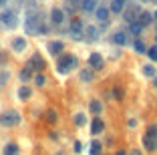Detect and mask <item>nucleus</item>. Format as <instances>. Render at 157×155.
Wrapping results in <instances>:
<instances>
[{"label":"nucleus","instance_id":"35","mask_svg":"<svg viewBox=\"0 0 157 155\" xmlns=\"http://www.w3.org/2000/svg\"><path fill=\"white\" fill-rule=\"evenodd\" d=\"M117 155H127V153H125V151H119V153H117Z\"/></svg>","mask_w":157,"mask_h":155},{"label":"nucleus","instance_id":"24","mask_svg":"<svg viewBox=\"0 0 157 155\" xmlns=\"http://www.w3.org/2000/svg\"><path fill=\"white\" fill-rule=\"evenodd\" d=\"M85 32H87L89 38H97V37H99V30H97L95 26H87V30H85Z\"/></svg>","mask_w":157,"mask_h":155},{"label":"nucleus","instance_id":"3","mask_svg":"<svg viewBox=\"0 0 157 155\" xmlns=\"http://www.w3.org/2000/svg\"><path fill=\"white\" fill-rule=\"evenodd\" d=\"M71 34H73V38H83V22L78 18L71 20Z\"/></svg>","mask_w":157,"mask_h":155},{"label":"nucleus","instance_id":"8","mask_svg":"<svg viewBox=\"0 0 157 155\" xmlns=\"http://www.w3.org/2000/svg\"><path fill=\"white\" fill-rule=\"evenodd\" d=\"M95 18L101 20V22H107V20H109V8H105V6H97V10H95Z\"/></svg>","mask_w":157,"mask_h":155},{"label":"nucleus","instance_id":"2","mask_svg":"<svg viewBox=\"0 0 157 155\" xmlns=\"http://www.w3.org/2000/svg\"><path fill=\"white\" fill-rule=\"evenodd\" d=\"M18 123H20V113H16V111H6L0 115V125H4V127H12Z\"/></svg>","mask_w":157,"mask_h":155},{"label":"nucleus","instance_id":"6","mask_svg":"<svg viewBox=\"0 0 157 155\" xmlns=\"http://www.w3.org/2000/svg\"><path fill=\"white\" fill-rule=\"evenodd\" d=\"M89 64H91L93 71H101V68H103V59H101V55H99V52H93V55L89 56Z\"/></svg>","mask_w":157,"mask_h":155},{"label":"nucleus","instance_id":"32","mask_svg":"<svg viewBox=\"0 0 157 155\" xmlns=\"http://www.w3.org/2000/svg\"><path fill=\"white\" fill-rule=\"evenodd\" d=\"M81 149H83V145H81V141H77V143H75V151L81 153Z\"/></svg>","mask_w":157,"mask_h":155},{"label":"nucleus","instance_id":"1","mask_svg":"<svg viewBox=\"0 0 157 155\" xmlns=\"http://www.w3.org/2000/svg\"><path fill=\"white\" fill-rule=\"evenodd\" d=\"M78 67V59L73 55H63V59L59 60V73H69L71 68H77Z\"/></svg>","mask_w":157,"mask_h":155},{"label":"nucleus","instance_id":"11","mask_svg":"<svg viewBox=\"0 0 157 155\" xmlns=\"http://www.w3.org/2000/svg\"><path fill=\"white\" fill-rule=\"evenodd\" d=\"M111 41L115 42V45H119V46L127 45V32H123V30L115 32V34H113V37H111Z\"/></svg>","mask_w":157,"mask_h":155},{"label":"nucleus","instance_id":"33","mask_svg":"<svg viewBox=\"0 0 157 155\" xmlns=\"http://www.w3.org/2000/svg\"><path fill=\"white\" fill-rule=\"evenodd\" d=\"M129 155H143V153H141V149H131Z\"/></svg>","mask_w":157,"mask_h":155},{"label":"nucleus","instance_id":"36","mask_svg":"<svg viewBox=\"0 0 157 155\" xmlns=\"http://www.w3.org/2000/svg\"><path fill=\"white\" fill-rule=\"evenodd\" d=\"M153 18H157V10H155V14H153Z\"/></svg>","mask_w":157,"mask_h":155},{"label":"nucleus","instance_id":"10","mask_svg":"<svg viewBox=\"0 0 157 155\" xmlns=\"http://www.w3.org/2000/svg\"><path fill=\"white\" fill-rule=\"evenodd\" d=\"M46 48H48V52H51V55H60V52H63V50H65V45H63V42H48V45H46Z\"/></svg>","mask_w":157,"mask_h":155},{"label":"nucleus","instance_id":"18","mask_svg":"<svg viewBox=\"0 0 157 155\" xmlns=\"http://www.w3.org/2000/svg\"><path fill=\"white\" fill-rule=\"evenodd\" d=\"M4 155H18V145L16 143H8L4 147Z\"/></svg>","mask_w":157,"mask_h":155},{"label":"nucleus","instance_id":"23","mask_svg":"<svg viewBox=\"0 0 157 155\" xmlns=\"http://www.w3.org/2000/svg\"><path fill=\"white\" fill-rule=\"evenodd\" d=\"M91 155H101V143L99 141L91 143Z\"/></svg>","mask_w":157,"mask_h":155},{"label":"nucleus","instance_id":"16","mask_svg":"<svg viewBox=\"0 0 157 155\" xmlns=\"http://www.w3.org/2000/svg\"><path fill=\"white\" fill-rule=\"evenodd\" d=\"M12 48L16 50V52H22V50L26 48V41H24V38H16V41L12 42Z\"/></svg>","mask_w":157,"mask_h":155},{"label":"nucleus","instance_id":"19","mask_svg":"<svg viewBox=\"0 0 157 155\" xmlns=\"http://www.w3.org/2000/svg\"><path fill=\"white\" fill-rule=\"evenodd\" d=\"M123 4H125V0H113L111 2V10L113 12H123Z\"/></svg>","mask_w":157,"mask_h":155},{"label":"nucleus","instance_id":"9","mask_svg":"<svg viewBox=\"0 0 157 155\" xmlns=\"http://www.w3.org/2000/svg\"><path fill=\"white\" fill-rule=\"evenodd\" d=\"M51 20L55 24H60L63 20H65V10L63 8H52V12H51Z\"/></svg>","mask_w":157,"mask_h":155},{"label":"nucleus","instance_id":"25","mask_svg":"<svg viewBox=\"0 0 157 155\" xmlns=\"http://www.w3.org/2000/svg\"><path fill=\"white\" fill-rule=\"evenodd\" d=\"M143 73L147 75V77H155V68H153V64H145V67H143Z\"/></svg>","mask_w":157,"mask_h":155},{"label":"nucleus","instance_id":"37","mask_svg":"<svg viewBox=\"0 0 157 155\" xmlns=\"http://www.w3.org/2000/svg\"><path fill=\"white\" fill-rule=\"evenodd\" d=\"M155 87H157V75H155Z\"/></svg>","mask_w":157,"mask_h":155},{"label":"nucleus","instance_id":"28","mask_svg":"<svg viewBox=\"0 0 157 155\" xmlns=\"http://www.w3.org/2000/svg\"><path fill=\"white\" fill-rule=\"evenodd\" d=\"M147 55H149V59H151V60H155V63H157V46L149 48V50H147Z\"/></svg>","mask_w":157,"mask_h":155},{"label":"nucleus","instance_id":"22","mask_svg":"<svg viewBox=\"0 0 157 155\" xmlns=\"http://www.w3.org/2000/svg\"><path fill=\"white\" fill-rule=\"evenodd\" d=\"M129 30H131V34H135V37H137V34H141V30H143V26H141L139 22H131Z\"/></svg>","mask_w":157,"mask_h":155},{"label":"nucleus","instance_id":"12","mask_svg":"<svg viewBox=\"0 0 157 155\" xmlns=\"http://www.w3.org/2000/svg\"><path fill=\"white\" fill-rule=\"evenodd\" d=\"M81 10H85V12H95V10H97V0H83V2H81Z\"/></svg>","mask_w":157,"mask_h":155},{"label":"nucleus","instance_id":"31","mask_svg":"<svg viewBox=\"0 0 157 155\" xmlns=\"http://www.w3.org/2000/svg\"><path fill=\"white\" fill-rule=\"evenodd\" d=\"M113 93H115L117 101H121V99H123V93H121V89H119V87H115V89H113Z\"/></svg>","mask_w":157,"mask_h":155},{"label":"nucleus","instance_id":"30","mask_svg":"<svg viewBox=\"0 0 157 155\" xmlns=\"http://www.w3.org/2000/svg\"><path fill=\"white\" fill-rule=\"evenodd\" d=\"M30 75H33V71H28V68H24L22 73H20V79H22V81H28V79H30Z\"/></svg>","mask_w":157,"mask_h":155},{"label":"nucleus","instance_id":"13","mask_svg":"<svg viewBox=\"0 0 157 155\" xmlns=\"http://www.w3.org/2000/svg\"><path fill=\"white\" fill-rule=\"evenodd\" d=\"M137 22L141 24V26H147V24H151L153 22V14H149V12H141L137 16Z\"/></svg>","mask_w":157,"mask_h":155},{"label":"nucleus","instance_id":"20","mask_svg":"<svg viewBox=\"0 0 157 155\" xmlns=\"http://www.w3.org/2000/svg\"><path fill=\"white\" fill-rule=\"evenodd\" d=\"M89 109H91V113L99 115V113L103 111V107H101V103H99V101H91V105H89Z\"/></svg>","mask_w":157,"mask_h":155},{"label":"nucleus","instance_id":"27","mask_svg":"<svg viewBox=\"0 0 157 155\" xmlns=\"http://www.w3.org/2000/svg\"><path fill=\"white\" fill-rule=\"evenodd\" d=\"M34 83H36V87H44V83H46L44 75H36V79H34Z\"/></svg>","mask_w":157,"mask_h":155},{"label":"nucleus","instance_id":"26","mask_svg":"<svg viewBox=\"0 0 157 155\" xmlns=\"http://www.w3.org/2000/svg\"><path fill=\"white\" fill-rule=\"evenodd\" d=\"M133 46H135V50H137V52H141V55H143V52H147V48H145V45L141 41H135Z\"/></svg>","mask_w":157,"mask_h":155},{"label":"nucleus","instance_id":"17","mask_svg":"<svg viewBox=\"0 0 157 155\" xmlns=\"http://www.w3.org/2000/svg\"><path fill=\"white\" fill-rule=\"evenodd\" d=\"M18 97H20V101H26V99H30V87L22 85V87L18 89Z\"/></svg>","mask_w":157,"mask_h":155},{"label":"nucleus","instance_id":"4","mask_svg":"<svg viewBox=\"0 0 157 155\" xmlns=\"http://www.w3.org/2000/svg\"><path fill=\"white\" fill-rule=\"evenodd\" d=\"M0 20H2L4 26H14L16 24V16H14L12 10H4V12L0 14Z\"/></svg>","mask_w":157,"mask_h":155},{"label":"nucleus","instance_id":"5","mask_svg":"<svg viewBox=\"0 0 157 155\" xmlns=\"http://www.w3.org/2000/svg\"><path fill=\"white\" fill-rule=\"evenodd\" d=\"M143 145L147 151H157V137L155 135H143Z\"/></svg>","mask_w":157,"mask_h":155},{"label":"nucleus","instance_id":"29","mask_svg":"<svg viewBox=\"0 0 157 155\" xmlns=\"http://www.w3.org/2000/svg\"><path fill=\"white\" fill-rule=\"evenodd\" d=\"M75 123H77V125H85V115L77 113V115H75Z\"/></svg>","mask_w":157,"mask_h":155},{"label":"nucleus","instance_id":"21","mask_svg":"<svg viewBox=\"0 0 157 155\" xmlns=\"http://www.w3.org/2000/svg\"><path fill=\"white\" fill-rule=\"evenodd\" d=\"M44 119H46V121H48V123H56V119H59V117H56V111L48 109V111H46V113H44Z\"/></svg>","mask_w":157,"mask_h":155},{"label":"nucleus","instance_id":"34","mask_svg":"<svg viewBox=\"0 0 157 155\" xmlns=\"http://www.w3.org/2000/svg\"><path fill=\"white\" fill-rule=\"evenodd\" d=\"M6 2H8V0H0V6H4Z\"/></svg>","mask_w":157,"mask_h":155},{"label":"nucleus","instance_id":"15","mask_svg":"<svg viewBox=\"0 0 157 155\" xmlns=\"http://www.w3.org/2000/svg\"><path fill=\"white\" fill-rule=\"evenodd\" d=\"M123 18L127 20L129 24H131V22H137V12H135L133 8H127V10L123 12Z\"/></svg>","mask_w":157,"mask_h":155},{"label":"nucleus","instance_id":"7","mask_svg":"<svg viewBox=\"0 0 157 155\" xmlns=\"http://www.w3.org/2000/svg\"><path fill=\"white\" fill-rule=\"evenodd\" d=\"M78 77H81L83 83H91L93 79H95V71H93V68H81V71H78Z\"/></svg>","mask_w":157,"mask_h":155},{"label":"nucleus","instance_id":"14","mask_svg":"<svg viewBox=\"0 0 157 155\" xmlns=\"http://www.w3.org/2000/svg\"><path fill=\"white\" fill-rule=\"evenodd\" d=\"M103 129H105V123H103L99 117H95V121H93V125H91V131L95 133V135H99V133H103Z\"/></svg>","mask_w":157,"mask_h":155}]
</instances>
